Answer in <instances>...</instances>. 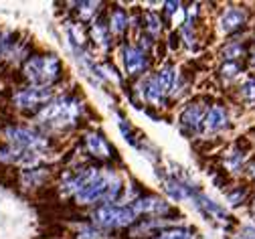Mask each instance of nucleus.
<instances>
[{"label": "nucleus", "mask_w": 255, "mask_h": 239, "mask_svg": "<svg viewBox=\"0 0 255 239\" xmlns=\"http://www.w3.org/2000/svg\"><path fill=\"white\" fill-rule=\"evenodd\" d=\"M81 114V104L77 99H71V97H59V99H53L43 108V112L39 114V120L51 128H67L71 126L77 116Z\"/></svg>", "instance_id": "obj_1"}, {"label": "nucleus", "mask_w": 255, "mask_h": 239, "mask_svg": "<svg viewBox=\"0 0 255 239\" xmlns=\"http://www.w3.org/2000/svg\"><path fill=\"white\" fill-rule=\"evenodd\" d=\"M61 73V63L55 55H47V57H33L30 61H26L24 65V75L30 83H35L39 87H49V83H53L55 79H59Z\"/></svg>", "instance_id": "obj_2"}, {"label": "nucleus", "mask_w": 255, "mask_h": 239, "mask_svg": "<svg viewBox=\"0 0 255 239\" xmlns=\"http://www.w3.org/2000/svg\"><path fill=\"white\" fill-rule=\"evenodd\" d=\"M136 219V211L130 207H120V205H102L93 213V223L100 227H126Z\"/></svg>", "instance_id": "obj_3"}, {"label": "nucleus", "mask_w": 255, "mask_h": 239, "mask_svg": "<svg viewBox=\"0 0 255 239\" xmlns=\"http://www.w3.org/2000/svg\"><path fill=\"white\" fill-rule=\"evenodd\" d=\"M6 138L16 148L30 150V152H37V154L47 148V138H43V136L30 132L26 128H6Z\"/></svg>", "instance_id": "obj_4"}, {"label": "nucleus", "mask_w": 255, "mask_h": 239, "mask_svg": "<svg viewBox=\"0 0 255 239\" xmlns=\"http://www.w3.org/2000/svg\"><path fill=\"white\" fill-rule=\"evenodd\" d=\"M51 99V89L49 87H39V85H33L28 89H22L14 95V104L22 110H33V108H39L43 104Z\"/></svg>", "instance_id": "obj_5"}, {"label": "nucleus", "mask_w": 255, "mask_h": 239, "mask_svg": "<svg viewBox=\"0 0 255 239\" xmlns=\"http://www.w3.org/2000/svg\"><path fill=\"white\" fill-rule=\"evenodd\" d=\"M124 65H126V71L130 75H138V73H142L148 67V59H146L142 49H138V47H126V51H124Z\"/></svg>", "instance_id": "obj_6"}, {"label": "nucleus", "mask_w": 255, "mask_h": 239, "mask_svg": "<svg viewBox=\"0 0 255 239\" xmlns=\"http://www.w3.org/2000/svg\"><path fill=\"white\" fill-rule=\"evenodd\" d=\"M132 209L138 213H154V215H160V213H166L168 211V203H164L162 199H156V197H146V199H140L132 205Z\"/></svg>", "instance_id": "obj_7"}, {"label": "nucleus", "mask_w": 255, "mask_h": 239, "mask_svg": "<svg viewBox=\"0 0 255 239\" xmlns=\"http://www.w3.org/2000/svg\"><path fill=\"white\" fill-rule=\"evenodd\" d=\"M205 130L207 132H219L227 126V112L221 106H213L207 114H205Z\"/></svg>", "instance_id": "obj_8"}, {"label": "nucleus", "mask_w": 255, "mask_h": 239, "mask_svg": "<svg viewBox=\"0 0 255 239\" xmlns=\"http://www.w3.org/2000/svg\"><path fill=\"white\" fill-rule=\"evenodd\" d=\"M243 22H245V10L243 8H227L219 20L223 32H231V30L239 28Z\"/></svg>", "instance_id": "obj_9"}, {"label": "nucleus", "mask_w": 255, "mask_h": 239, "mask_svg": "<svg viewBox=\"0 0 255 239\" xmlns=\"http://www.w3.org/2000/svg\"><path fill=\"white\" fill-rule=\"evenodd\" d=\"M203 108H201V104H190L184 112H182V116H180V124H182V128L184 130H188V132H195L197 128H199V124H201V120H203Z\"/></svg>", "instance_id": "obj_10"}, {"label": "nucleus", "mask_w": 255, "mask_h": 239, "mask_svg": "<svg viewBox=\"0 0 255 239\" xmlns=\"http://www.w3.org/2000/svg\"><path fill=\"white\" fill-rule=\"evenodd\" d=\"M142 93H144V97L150 101V104H154V106H162L164 104V91L160 89V85H158L156 75L146 79V83L142 85Z\"/></svg>", "instance_id": "obj_11"}, {"label": "nucleus", "mask_w": 255, "mask_h": 239, "mask_svg": "<svg viewBox=\"0 0 255 239\" xmlns=\"http://www.w3.org/2000/svg\"><path fill=\"white\" fill-rule=\"evenodd\" d=\"M197 207H199L201 211H205L207 215L217 217L219 221H227V213H225V209L219 207L215 201H211V199L205 197V195H199V197H197Z\"/></svg>", "instance_id": "obj_12"}, {"label": "nucleus", "mask_w": 255, "mask_h": 239, "mask_svg": "<svg viewBox=\"0 0 255 239\" xmlns=\"http://www.w3.org/2000/svg\"><path fill=\"white\" fill-rule=\"evenodd\" d=\"M164 191L170 195V199L174 201H184L188 197H193V193L188 191V187H184L180 181L176 179H170V181H164Z\"/></svg>", "instance_id": "obj_13"}, {"label": "nucleus", "mask_w": 255, "mask_h": 239, "mask_svg": "<svg viewBox=\"0 0 255 239\" xmlns=\"http://www.w3.org/2000/svg\"><path fill=\"white\" fill-rule=\"evenodd\" d=\"M87 146H89V150L93 152V154H98V156H110V144L106 142V138H102L100 134H89L87 136Z\"/></svg>", "instance_id": "obj_14"}, {"label": "nucleus", "mask_w": 255, "mask_h": 239, "mask_svg": "<svg viewBox=\"0 0 255 239\" xmlns=\"http://www.w3.org/2000/svg\"><path fill=\"white\" fill-rule=\"evenodd\" d=\"M156 81H158V85H160V89H162L164 93H168V91L174 87V83H176L174 69H172V67H164L162 71L156 73Z\"/></svg>", "instance_id": "obj_15"}, {"label": "nucleus", "mask_w": 255, "mask_h": 239, "mask_svg": "<svg viewBox=\"0 0 255 239\" xmlns=\"http://www.w3.org/2000/svg\"><path fill=\"white\" fill-rule=\"evenodd\" d=\"M93 39L98 41V45L108 49V45H110V26H106L102 22H93Z\"/></svg>", "instance_id": "obj_16"}, {"label": "nucleus", "mask_w": 255, "mask_h": 239, "mask_svg": "<svg viewBox=\"0 0 255 239\" xmlns=\"http://www.w3.org/2000/svg\"><path fill=\"white\" fill-rule=\"evenodd\" d=\"M126 24H128V16H126V12L122 8H118L112 14V18H110V30L112 32H118V35H120V32H124Z\"/></svg>", "instance_id": "obj_17"}, {"label": "nucleus", "mask_w": 255, "mask_h": 239, "mask_svg": "<svg viewBox=\"0 0 255 239\" xmlns=\"http://www.w3.org/2000/svg\"><path fill=\"white\" fill-rule=\"evenodd\" d=\"M156 239H195V231L186 229V227H178V229H172V231L158 235Z\"/></svg>", "instance_id": "obj_18"}, {"label": "nucleus", "mask_w": 255, "mask_h": 239, "mask_svg": "<svg viewBox=\"0 0 255 239\" xmlns=\"http://www.w3.org/2000/svg\"><path fill=\"white\" fill-rule=\"evenodd\" d=\"M45 177H47L45 170H26V173L22 175V181L28 187H37V185H41L45 181Z\"/></svg>", "instance_id": "obj_19"}, {"label": "nucleus", "mask_w": 255, "mask_h": 239, "mask_svg": "<svg viewBox=\"0 0 255 239\" xmlns=\"http://www.w3.org/2000/svg\"><path fill=\"white\" fill-rule=\"evenodd\" d=\"M98 6L100 4H95V2H81V4H77V12L81 18L89 20V18H93L95 12H98Z\"/></svg>", "instance_id": "obj_20"}, {"label": "nucleus", "mask_w": 255, "mask_h": 239, "mask_svg": "<svg viewBox=\"0 0 255 239\" xmlns=\"http://www.w3.org/2000/svg\"><path fill=\"white\" fill-rule=\"evenodd\" d=\"M146 28H148V32H152V35H158V32H160L162 24H160V18H158L154 12L146 14Z\"/></svg>", "instance_id": "obj_21"}, {"label": "nucleus", "mask_w": 255, "mask_h": 239, "mask_svg": "<svg viewBox=\"0 0 255 239\" xmlns=\"http://www.w3.org/2000/svg\"><path fill=\"white\" fill-rule=\"evenodd\" d=\"M241 55H243V47H241L239 43L227 45L225 49H223V57H225L227 61H233V59H237V57H241Z\"/></svg>", "instance_id": "obj_22"}, {"label": "nucleus", "mask_w": 255, "mask_h": 239, "mask_svg": "<svg viewBox=\"0 0 255 239\" xmlns=\"http://www.w3.org/2000/svg\"><path fill=\"white\" fill-rule=\"evenodd\" d=\"M237 73H239V65L233 63V61H227L225 65L221 67V75L225 79H233V77H237Z\"/></svg>", "instance_id": "obj_23"}, {"label": "nucleus", "mask_w": 255, "mask_h": 239, "mask_svg": "<svg viewBox=\"0 0 255 239\" xmlns=\"http://www.w3.org/2000/svg\"><path fill=\"white\" fill-rule=\"evenodd\" d=\"M241 95H243L247 101H253V99H255V79H247V81L241 85Z\"/></svg>", "instance_id": "obj_24"}, {"label": "nucleus", "mask_w": 255, "mask_h": 239, "mask_svg": "<svg viewBox=\"0 0 255 239\" xmlns=\"http://www.w3.org/2000/svg\"><path fill=\"white\" fill-rule=\"evenodd\" d=\"M100 237H102V233L95 227H81L79 235H77V239H100Z\"/></svg>", "instance_id": "obj_25"}, {"label": "nucleus", "mask_w": 255, "mask_h": 239, "mask_svg": "<svg viewBox=\"0 0 255 239\" xmlns=\"http://www.w3.org/2000/svg\"><path fill=\"white\" fill-rule=\"evenodd\" d=\"M243 197H245V191H241V189H237L235 193H229L227 195V199H229L231 205H237L239 201H243Z\"/></svg>", "instance_id": "obj_26"}, {"label": "nucleus", "mask_w": 255, "mask_h": 239, "mask_svg": "<svg viewBox=\"0 0 255 239\" xmlns=\"http://www.w3.org/2000/svg\"><path fill=\"white\" fill-rule=\"evenodd\" d=\"M140 41H142V43H140V47H142V49H148V47L152 45V41H150V37H142Z\"/></svg>", "instance_id": "obj_27"}, {"label": "nucleus", "mask_w": 255, "mask_h": 239, "mask_svg": "<svg viewBox=\"0 0 255 239\" xmlns=\"http://www.w3.org/2000/svg\"><path fill=\"white\" fill-rule=\"evenodd\" d=\"M251 63H253V65H255V55H253V59H251Z\"/></svg>", "instance_id": "obj_28"}, {"label": "nucleus", "mask_w": 255, "mask_h": 239, "mask_svg": "<svg viewBox=\"0 0 255 239\" xmlns=\"http://www.w3.org/2000/svg\"><path fill=\"white\" fill-rule=\"evenodd\" d=\"M0 51H2V49H0Z\"/></svg>", "instance_id": "obj_29"}]
</instances>
